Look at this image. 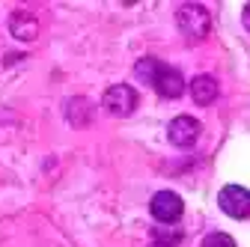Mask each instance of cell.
Segmentation results:
<instances>
[{
    "label": "cell",
    "mask_w": 250,
    "mask_h": 247,
    "mask_svg": "<svg viewBox=\"0 0 250 247\" xmlns=\"http://www.w3.org/2000/svg\"><path fill=\"white\" fill-rule=\"evenodd\" d=\"M217 203H221V208L229 218H247L250 214V191L241 188V185H227V188L217 194Z\"/></svg>",
    "instance_id": "4"
},
{
    "label": "cell",
    "mask_w": 250,
    "mask_h": 247,
    "mask_svg": "<svg viewBox=\"0 0 250 247\" xmlns=\"http://www.w3.org/2000/svg\"><path fill=\"white\" fill-rule=\"evenodd\" d=\"M12 33L18 39H33L36 36V21L27 15H12Z\"/></svg>",
    "instance_id": "8"
},
{
    "label": "cell",
    "mask_w": 250,
    "mask_h": 247,
    "mask_svg": "<svg viewBox=\"0 0 250 247\" xmlns=\"http://www.w3.org/2000/svg\"><path fill=\"white\" fill-rule=\"evenodd\" d=\"M191 96H194L197 104H211V102L217 99V81H214L211 75L194 78V83H191Z\"/></svg>",
    "instance_id": "7"
},
{
    "label": "cell",
    "mask_w": 250,
    "mask_h": 247,
    "mask_svg": "<svg viewBox=\"0 0 250 247\" xmlns=\"http://www.w3.org/2000/svg\"><path fill=\"white\" fill-rule=\"evenodd\" d=\"M155 89H158L164 99H179L182 92H185V78H182L176 69H170V66H161L158 78H155Z\"/></svg>",
    "instance_id": "6"
},
{
    "label": "cell",
    "mask_w": 250,
    "mask_h": 247,
    "mask_svg": "<svg viewBox=\"0 0 250 247\" xmlns=\"http://www.w3.org/2000/svg\"><path fill=\"white\" fill-rule=\"evenodd\" d=\"M158 72H161V63H155L152 57H146V60H140L137 63V69H134V75L143 81V83H155V78H158Z\"/></svg>",
    "instance_id": "9"
},
{
    "label": "cell",
    "mask_w": 250,
    "mask_h": 247,
    "mask_svg": "<svg viewBox=\"0 0 250 247\" xmlns=\"http://www.w3.org/2000/svg\"><path fill=\"white\" fill-rule=\"evenodd\" d=\"M176 24H179L185 39H191V42L206 39V33H208V12L203 6H197V3H185L176 12Z\"/></svg>",
    "instance_id": "1"
},
{
    "label": "cell",
    "mask_w": 250,
    "mask_h": 247,
    "mask_svg": "<svg viewBox=\"0 0 250 247\" xmlns=\"http://www.w3.org/2000/svg\"><path fill=\"white\" fill-rule=\"evenodd\" d=\"M203 247H235V241H232V235H227V232H211V235H206Z\"/></svg>",
    "instance_id": "10"
},
{
    "label": "cell",
    "mask_w": 250,
    "mask_h": 247,
    "mask_svg": "<svg viewBox=\"0 0 250 247\" xmlns=\"http://www.w3.org/2000/svg\"><path fill=\"white\" fill-rule=\"evenodd\" d=\"M152 218L155 221H161V224H176L182 218V211H185V203L179 194L173 191H161V194H155L152 197Z\"/></svg>",
    "instance_id": "3"
},
{
    "label": "cell",
    "mask_w": 250,
    "mask_h": 247,
    "mask_svg": "<svg viewBox=\"0 0 250 247\" xmlns=\"http://www.w3.org/2000/svg\"><path fill=\"white\" fill-rule=\"evenodd\" d=\"M167 137L176 146H191L200 137V122L194 116H176L170 122V128H167Z\"/></svg>",
    "instance_id": "5"
},
{
    "label": "cell",
    "mask_w": 250,
    "mask_h": 247,
    "mask_svg": "<svg viewBox=\"0 0 250 247\" xmlns=\"http://www.w3.org/2000/svg\"><path fill=\"white\" fill-rule=\"evenodd\" d=\"M244 27H247V30H250V3H247V6H244Z\"/></svg>",
    "instance_id": "11"
},
{
    "label": "cell",
    "mask_w": 250,
    "mask_h": 247,
    "mask_svg": "<svg viewBox=\"0 0 250 247\" xmlns=\"http://www.w3.org/2000/svg\"><path fill=\"white\" fill-rule=\"evenodd\" d=\"M104 107L116 116H128L137 110V89L128 83H116L104 92Z\"/></svg>",
    "instance_id": "2"
}]
</instances>
